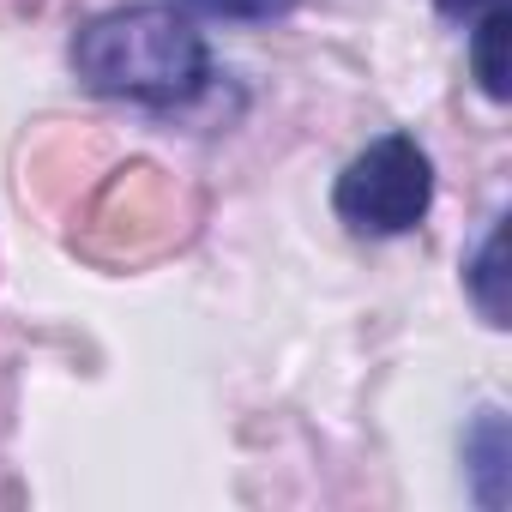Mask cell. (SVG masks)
Instances as JSON below:
<instances>
[{"label": "cell", "instance_id": "cell-1", "mask_svg": "<svg viewBox=\"0 0 512 512\" xmlns=\"http://www.w3.org/2000/svg\"><path fill=\"white\" fill-rule=\"evenodd\" d=\"M73 73L97 97L133 103H181L205 85V37L175 7H133L109 13L79 31Z\"/></svg>", "mask_w": 512, "mask_h": 512}, {"label": "cell", "instance_id": "cell-2", "mask_svg": "<svg viewBox=\"0 0 512 512\" xmlns=\"http://www.w3.org/2000/svg\"><path fill=\"white\" fill-rule=\"evenodd\" d=\"M434 199V169L428 151L410 133L374 139L344 175H338V217L362 235H404L428 217Z\"/></svg>", "mask_w": 512, "mask_h": 512}, {"label": "cell", "instance_id": "cell-3", "mask_svg": "<svg viewBox=\"0 0 512 512\" xmlns=\"http://www.w3.org/2000/svg\"><path fill=\"white\" fill-rule=\"evenodd\" d=\"M506 229L494 223L488 229V241H482V253H476V266H470V296H476V308H482V320L488 326H506Z\"/></svg>", "mask_w": 512, "mask_h": 512}, {"label": "cell", "instance_id": "cell-4", "mask_svg": "<svg viewBox=\"0 0 512 512\" xmlns=\"http://www.w3.org/2000/svg\"><path fill=\"white\" fill-rule=\"evenodd\" d=\"M506 37H512V13L506 0H494V7H482V25H476V79L494 103L506 97Z\"/></svg>", "mask_w": 512, "mask_h": 512}, {"label": "cell", "instance_id": "cell-5", "mask_svg": "<svg viewBox=\"0 0 512 512\" xmlns=\"http://www.w3.org/2000/svg\"><path fill=\"white\" fill-rule=\"evenodd\" d=\"M187 7H199L211 19H278V13L296 7V0H187Z\"/></svg>", "mask_w": 512, "mask_h": 512}, {"label": "cell", "instance_id": "cell-6", "mask_svg": "<svg viewBox=\"0 0 512 512\" xmlns=\"http://www.w3.org/2000/svg\"><path fill=\"white\" fill-rule=\"evenodd\" d=\"M482 7H494V0H440V13H452V19H470Z\"/></svg>", "mask_w": 512, "mask_h": 512}]
</instances>
